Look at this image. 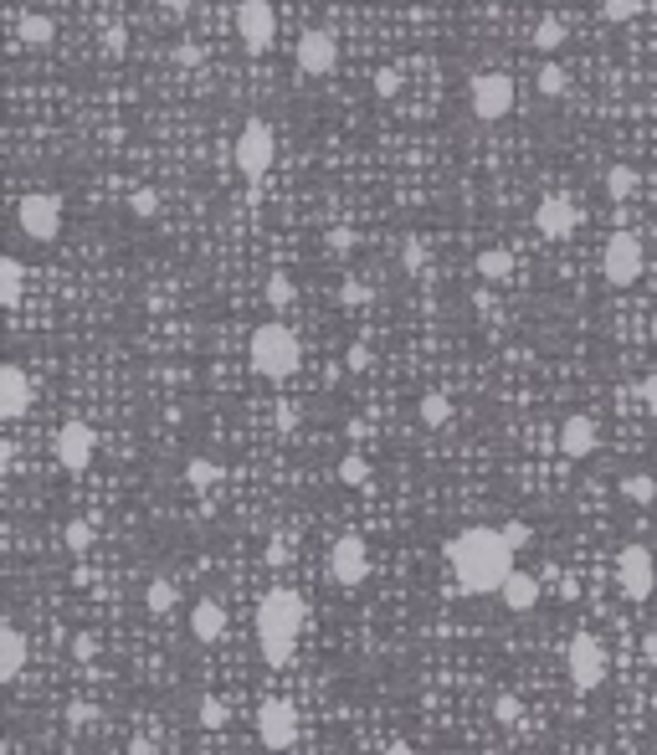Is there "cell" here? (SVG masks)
<instances>
[{"label":"cell","mask_w":657,"mask_h":755,"mask_svg":"<svg viewBox=\"0 0 657 755\" xmlns=\"http://www.w3.org/2000/svg\"><path fill=\"white\" fill-rule=\"evenodd\" d=\"M293 298H298V288H293V278H283V272H272V278H267V308H278V314H283V308L293 304Z\"/></svg>","instance_id":"f546056e"},{"label":"cell","mask_w":657,"mask_h":755,"mask_svg":"<svg viewBox=\"0 0 657 755\" xmlns=\"http://www.w3.org/2000/svg\"><path fill=\"white\" fill-rule=\"evenodd\" d=\"M467 103L483 124H498L503 113H514V77L509 72H478L467 83Z\"/></svg>","instance_id":"8992f818"},{"label":"cell","mask_w":657,"mask_h":755,"mask_svg":"<svg viewBox=\"0 0 657 755\" xmlns=\"http://www.w3.org/2000/svg\"><path fill=\"white\" fill-rule=\"evenodd\" d=\"M329 575H334V586H365L370 581V545L360 535H339L329 545Z\"/></svg>","instance_id":"9c48e42d"},{"label":"cell","mask_w":657,"mask_h":755,"mask_svg":"<svg viewBox=\"0 0 657 755\" xmlns=\"http://www.w3.org/2000/svg\"><path fill=\"white\" fill-rule=\"evenodd\" d=\"M622 499L637 503V509L657 503V478H653V473H626V478H622Z\"/></svg>","instance_id":"d4e9b609"},{"label":"cell","mask_w":657,"mask_h":755,"mask_svg":"<svg viewBox=\"0 0 657 755\" xmlns=\"http://www.w3.org/2000/svg\"><path fill=\"white\" fill-rule=\"evenodd\" d=\"M231 155H236V170L247 180H262L272 170V129L262 119H247L242 134H236V144H231Z\"/></svg>","instance_id":"ba28073f"},{"label":"cell","mask_w":657,"mask_h":755,"mask_svg":"<svg viewBox=\"0 0 657 755\" xmlns=\"http://www.w3.org/2000/svg\"><path fill=\"white\" fill-rule=\"evenodd\" d=\"M642 401H647V412H657V376L642 380Z\"/></svg>","instance_id":"c3c4849f"},{"label":"cell","mask_w":657,"mask_h":755,"mask_svg":"<svg viewBox=\"0 0 657 755\" xmlns=\"http://www.w3.org/2000/svg\"><path fill=\"white\" fill-rule=\"evenodd\" d=\"M375 93H380V98H395V93H401V77H395L391 67H386V72H375Z\"/></svg>","instance_id":"b9f144b4"},{"label":"cell","mask_w":657,"mask_h":755,"mask_svg":"<svg viewBox=\"0 0 657 755\" xmlns=\"http://www.w3.org/2000/svg\"><path fill=\"white\" fill-rule=\"evenodd\" d=\"M503 539H509V545H514V550H524V545H529V524H503Z\"/></svg>","instance_id":"7bdbcfd3"},{"label":"cell","mask_w":657,"mask_h":755,"mask_svg":"<svg viewBox=\"0 0 657 755\" xmlns=\"http://www.w3.org/2000/svg\"><path fill=\"white\" fill-rule=\"evenodd\" d=\"M416 416H422L427 427H447V422H452V401H447L442 391H427L422 395V406H416Z\"/></svg>","instance_id":"4316f807"},{"label":"cell","mask_w":657,"mask_h":755,"mask_svg":"<svg viewBox=\"0 0 657 755\" xmlns=\"http://www.w3.org/2000/svg\"><path fill=\"white\" fill-rule=\"evenodd\" d=\"M175 62H180V67H196V62H200V52H196V41H180V52H175Z\"/></svg>","instance_id":"bcb514c9"},{"label":"cell","mask_w":657,"mask_h":755,"mask_svg":"<svg viewBox=\"0 0 657 755\" xmlns=\"http://www.w3.org/2000/svg\"><path fill=\"white\" fill-rule=\"evenodd\" d=\"M124 47H129V31H124V26H108V31H103V52L119 57Z\"/></svg>","instance_id":"ab89813d"},{"label":"cell","mask_w":657,"mask_h":755,"mask_svg":"<svg viewBox=\"0 0 657 755\" xmlns=\"http://www.w3.org/2000/svg\"><path fill=\"white\" fill-rule=\"evenodd\" d=\"M642 262H647V252H642V242H637L632 232H617L611 242H606V252H601L606 283H617V288L637 283V278H642Z\"/></svg>","instance_id":"30bf717a"},{"label":"cell","mask_w":657,"mask_h":755,"mask_svg":"<svg viewBox=\"0 0 657 755\" xmlns=\"http://www.w3.org/2000/svg\"><path fill=\"white\" fill-rule=\"evenodd\" d=\"M196 719L206 724V730H226V724H231V709L216 699V694H206V699L196 704Z\"/></svg>","instance_id":"83f0119b"},{"label":"cell","mask_w":657,"mask_h":755,"mask_svg":"<svg viewBox=\"0 0 657 755\" xmlns=\"http://www.w3.org/2000/svg\"><path fill=\"white\" fill-rule=\"evenodd\" d=\"M478 278H488V283L514 278V252H509V247H483L478 252Z\"/></svg>","instance_id":"44dd1931"},{"label":"cell","mask_w":657,"mask_h":755,"mask_svg":"<svg viewBox=\"0 0 657 755\" xmlns=\"http://www.w3.org/2000/svg\"><path fill=\"white\" fill-rule=\"evenodd\" d=\"M257 740H262L267 751H293V740H298V709L288 699H267L257 709Z\"/></svg>","instance_id":"8fae6325"},{"label":"cell","mask_w":657,"mask_h":755,"mask_svg":"<svg viewBox=\"0 0 657 755\" xmlns=\"http://www.w3.org/2000/svg\"><path fill=\"white\" fill-rule=\"evenodd\" d=\"M560 41H565V26H560L555 16H545L539 26H534V47H539V52H560Z\"/></svg>","instance_id":"d6a6232c"},{"label":"cell","mask_w":657,"mask_h":755,"mask_svg":"<svg viewBox=\"0 0 657 755\" xmlns=\"http://www.w3.org/2000/svg\"><path fill=\"white\" fill-rule=\"evenodd\" d=\"M401 268H406V272H422V268H427V247H422L416 236H411L406 247H401Z\"/></svg>","instance_id":"8d00e7d4"},{"label":"cell","mask_w":657,"mask_h":755,"mask_svg":"<svg viewBox=\"0 0 657 755\" xmlns=\"http://www.w3.org/2000/svg\"><path fill=\"white\" fill-rule=\"evenodd\" d=\"M67 724H72V730H83V724H93V709H83V704H77V709H67Z\"/></svg>","instance_id":"7dc6e473"},{"label":"cell","mask_w":657,"mask_h":755,"mask_svg":"<svg viewBox=\"0 0 657 755\" xmlns=\"http://www.w3.org/2000/svg\"><path fill=\"white\" fill-rule=\"evenodd\" d=\"M653 344H657V319H653Z\"/></svg>","instance_id":"f5cc1de1"},{"label":"cell","mask_w":657,"mask_h":755,"mask_svg":"<svg viewBox=\"0 0 657 755\" xmlns=\"http://www.w3.org/2000/svg\"><path fill=\"white\" fill-rule=\"evenodd\" d=\"M534 226H539V236H570L575 232V206L565 196H545L534 211Z\"/></svg>","instance_id":"ac0fdd59"},{"label":"cell","mask_w":657,"mask_h":755,"mask_svg":"<svg viewBox=\"0 0 657 755\" xmlns=\"http://www.w3.org/2000/svg\"><path fill=\"white\" fill-rule=\"evenodd\" d=\"M534 88L545 93V98H560V93H565V67H560V62H545V67L534 72Z\"/></svg>","instance_id":"1f68e13d"},{"label":"cell","mask_w":657,"mask_h":755,"mask_svg":"<svg viewBox=\"0 0 657 755\" xmlns=\"http://www.w3.org/2000/svg\"><path fill=\"white\" fill-rule=\"evenodd\" d=\"M565 668H570L575 694H596V688L606 683V668H611L606 643H601V637H590V632H575L570 647H565Z\"/></svg>","instance_id":"277c9868"},{"label":"cell","mask_w":657,"mask_h":755,"mask_svg":"<svg viewBox=\"0 0 657 755\" xmlns=\"http://www.w3.org/2000/svg\"><path fill=\"white\" fill-rule=\"evenodd\" d=\"M308 627V601L293 586H272V591L257 601V647H262L267 668H288L293 663V647H298V632Z\"/></svg>","instance_id":"7a4b0ae2"},{"label":"cell","mask_w":657,"mask_h":755,"mask_svg":"<svg viewBox=\"0 0 657 755\" xmlns=\"http://www.w3.org/2000/svg\"><path fill=\"white\" fill-rule=\"evenodd\" d=\"M62 539H67V550H77V555H83V550H88V545H93V524L72 520L67 529H62Z\"/></svg>","instance_id":"836d02e7"},{"label":"cell","mask_w":657,"mask_h":755,"mask_svg":"<svg viewBox=\"0 0 657 755\" xmlns=\"http://www.w3.org/2000/svg\"><path fill=\"white\" fill-rule=\"evenodd\" d=\"M339 298H344L350 308H360V304H370V288H365V283H344V288H339Z\"/></svg>","instance_id":"60d3db41"},{"label":"cell","mask_w":657,"mask_h":755,"mask_svg":"<svg viewBox=\"0 0 657 755\" xmlns=\"http://www.w3.org/2000/svg\"><path fill=\"white\" fill-rule=\"evenodd\" d=\"M601 448V427H596V416H586V412H575V416H565L560 422V452L565 457H590V452Z\"/></svg>","instance_id":"9a60e30c"},{"label":"cell","mask_w":657,"mask_h":755,"mask_svg":"<svg viewBox=\"0 0 657 755\" xmlns=\"http://www.w3.org/2000/svg\"><path fill=\"white\" fill-rule=\"evenodd\" d=\"M498 596H503V607L509 611H534L539 607V581H534L529 571H514L509 581H503V591Z\"/></svg>","instance_id":"ffe728a7"},{"label":"cell","mask_w":657,"mask_h":755,"mask_svg":"<svg viewBox=\"0 0 657 755\" xmlns=\"http://www.w3.org/2000/svg\"><path fill=\"white\" fill-rule=\"evenodd\" d=\"M519 715H524V704H519L514 694H498V699H493V719H498V724H519Z\"/></svg>","instance_id":"e575fe53"},{"label":"cell","mask_w":657,"mask_h":755,"mask_svg":"<svg viewBox=\"0 0 657 755\" xmlns=\"http://www.w3.org/2000/svg\"><path fill=\"white\" fill-rule=\"evenodd\" d=\"M21 668H26V632L16 622L0 627V683H16Z\"/></svg>","instance_id":"d6986e66"},{"label":"cell","mask_w":657,"mask_h":755,"mask_svg":"<svg viewBox=\"0 0 657 755\" xmlns=\"http://www.w3.org/2000/svg\"><path fill=\"white\" fill-rule=\"evenodd\" d=\"M617 586H622L626 601H647L657 591V560L647 545H622V555H617Z\"/></svg>","instance_id":"52a82bcc"},{"label":"cell","mask_w":657,"mask_h":755,"mask_svg":"<svg viewBox=\"0 0 657 755\" xmlns=\"http://www.w3.org/2000/svg\"><path fill=\"white\" fill-rule=\"evenodd\" d=\"M129 206H134V216H155V196H149V191H134Z\"/></svg>","instance_id":"f6af8a7d"},{"label":"cell","mask_w":657,"mask_h":755,"mask_svg":"<svg viewBox=\"0 0 657 755\" xmlns=\"http://www.w3.org/2000/svg\"><path fill=\"white\" fill-rule=\"evenodd\" d=\"M16 31H21V41H26V47H52L57 21H52V16H41V11H26Z\"/></svg>","instance_id":"7402d4cb"},{"label":"cell","mask_w":657,"mask_h":755,"mask_svg":"<svg viewBox=\"0 0 657 755\" xmlns=\"http://www.w3.org/2000/svg\"><path fill=\"white\" fill-rule=\"evenodd\" d=\"M339 484L365 488V484H370V463H365L360 452H344V463H339Z\"/></svg>","instance_id":"4dcf8cb0"},{"label":"cell","mask_w":657,"mask_h":755,"mask_svg":"<svg viewBox=\"0 0 657 755\" xmlns=\"http://www.w3.org/2000/svg\"><path fill=\"white\" fill-rule=\"evenodd\" d=\"M236 31H242V47L252 57H262L272 47V36H278V16H272V5L267 0H242V11H236Z\"/></svg>","instance_id":"4fadbf2b"},{"label":"cell","mask_w":657,"mask_h":755,"mask_svg":"<svg viewBox=\"0 0 657 755\" xmlns=\"http://www.w3.org/2000/svg\"><path fill=\"white\" fill-rule=\"evenodd\" d=\"M329 242H334V252H350V247H355V236H350V232H329Z\"/></svg>","instance_id":"681fc988"},{"label":"cell","mask_w":657,"mask_h":755,"mask_svg":"<svg viewBox=\"0 0 657 755\" xmlns=\"http://www.w3.org/2000/svg\"><path fill=\"white\" fill-rule=\"evenodd\" d=\"M380 755H416V751H411V745H386Z\"/></svg>","instance_id":"816d5d0a"},{"label":"cell","mask_w":657,"mask_h":755,"mask_svg":"<svg viewBox=\"0 0 657 755\" xmlns=\"http://www.w3.org/2000/svg\"><path fill=\"white\" fill-rule=\"evenodd\" d=\"M16 226H21L26 242H57V236H62V196H52V191H31V196H21Z\"/></svg>","instance_id":"5b68a950"},{"label":"cell","mask_w":657,"mask_h":755,"mask_svg":"<svg viewBox=\"0 0 657 755\" xmlns=\"http://www.w3.org/2000/svg\"><path fill=\"white\" fill-rule=\"evenodd\" d=\"M642 11V0H601V16L606 21H632Z\"/></svg>","instance_id":"d590c367"},{"label":"cell","mask_w":657,"mask_h":755,"mask_svg":"<svg viewBox=\"0 0 657 755\" xmlns=\"http://www.w3.org/2000/svg\"><path fill=\"white\" fill-rule=\"evenodd\" d=\"M175 601H180V591H175V581H164V575H155V581L144 586V607L155 611V617H164Z\"/></svg>","instance_id":"484cf974"},{"label":"cell","mask_w":657,"mask_h":755,"mask_svg":"<svg viewBox=\"0 0 657 755\" xmlns=\"http://www.w3.org/2000/svg\"><path fill=\"white\" fill-rule=\"evenodd\" d=\"M21 283H26V268H21V257H0V304L16 308L21 304Z\"/></svg>","instance_id":"603a6c76"},{"label":"cell","mask_w":657,"mask_h":755,"mask_svg":"<svg viewBox=\"0 0 657 755\" xmlns=\"http://www.w3.org/2000/svg\"><path fill=\"white\" fill-rule=\"evenodd\" d=\"M247 360H252V370H257L262 380H288L303 365V344H298V334H293L283 319H267V324L252 329Z\"/></svg>","instance_id":"3957f363"},{"label":"cell","mask_w":657,"mask_h":755,"mask_svg":"<svg viewBox=\"0 0 657 755\" xmlns=\"http://www.w3.org/2000/svg\"><path fill=\"white\" fill-rule=\"evenodd\" d=\"M637 185H642V175L632 170V164H611V170H606V196L611 200H632L637 196Z\"/></svg>","instance_id":"cb8c5ba5"},{"label":"cell","mask_w":657,"mask_h":755,"mask_svg":"<svg viewBox=\"0 0 657 755\" xmlns=\"http://www.w3.org/2000/svg\"><path fill=\"white\" fill-rule=\"evenodd\" d=\"M514 545L503 539V529L493 524H473L462 535L447 539V575H452V591L462 596H488L503 591V581L514 575Z\"/></svg>","instance_id":"6da1fadb"},{"label":"cell","mask_w":657,"mask_h":755,"mask_svg":"<svg viewBox=\"0 0 657 755\" xmlns=\"http://www.w3.org/2000/svg\"><path fill=\"white\" fill-rule=\"evenodd\" d=\"M653 709H657V694H653Z\"/></svg>","instance_id":"db71d44e"},{"label":"cell","mask_w":657,"mask_h":755,"mask_svg":"<svg viewBox=\"0 0 657 755\" xmlns=\"http://www.w3.org/2000/svg\"><path fill=\"white\" fill-rule=\"evenodd\" d=\"M72 658H83V663L98 658V637H93V632H77V637H72Z\"/></svg>","instance_id":"74e56055"},{"label":"cell","mask_w":657,"mask_h":755,"mask_svg":"<svg viewBox=\"0 0 657 755\" xmlns=\"http://www.w3.org/2000/svg\"><path fill=\"white\" fill-rule=\"evenodd\" d=\"M31 406V380L21 365H0V422H21Z\"/></svg>","instance_id":"2e32d148"},{"label":"cell","mask_w":657,"mask_h":755,"mask_svg":"<svg viewBox=\"0 0 657 755\" xmlns=\"http://www.w3.org/2000/svg\"><path fill=\"white\" fill-rule=\"evenodd\" d=\"M164 11H170V16H185V11H191V0H164Z\"/></svg>","instance_id":"f907efd6"},{"label":"cell","mask_w":657,"mask_h":755,"mask_svg":"<svg viewBox=\"0 0 657 755\" xmlns=\"http://www.w3.org/2000/svg\"><path fill=\"white\" fill-rule=\"evenodd\" d=\"M216 478H221V463H211V457H191L185 463V484L191 488H211Z\"/></svg>","instance_id":"f1b7e54d"},{"label":"cell","mask_w":657,"mask_h":755,"mask_svg":"<svg viewBox=\"0 0 657 755\" xmlns=\"http://www.w3.org/2000/svg\"><path fill=\"white\" fill-rule=\"evenodd\" d=\"M293 57H298V72H303V77H329V72L339 67V41H334V31H324V26L303 31L298 47H293Z\"/></svg>","instance_id":"7c38bea8"},{"label":"cell","mask_w":657,"mask_h":755,"mask_svg":"<svg viewBox=\"0 0 657 755\" xmlns=\"http://www.w3.org/2000/svg\"><path fill=\"white\" fill-rule=\"evenodd\" d=\"M191 637L206 643V647L226 637V607H221L216 596H200L196 607H191Z\"/></svg>","instance_id":"e0dca14e"},{"label":"cell","mask_w":657,"mask_h":755,"mask_svg":"<svg viewBox=\"0 0 657 755\" xmlns=\"http://www.w3.org/2000/svg\"><path fill=\"white\" fill-rule=\"evenodd\" d=\"M344 365H350V370H365V365H370V350H365V344H350V355H344Z\"/></svg>","instance_id":"ee69618b"},{"label":"cell","mask_w":657,"mask_h":755,"mask_svg":"<svg viewBox=\"0 0 657 755\" xmlns=\"http://www.w3.org/2000/svg\"><path fill=\"white\" fill-rule=\"evenodd\" d=\"M93 452H98V431L88 422H62V431H57V463L67 473H88Z\"/></svg>","instance_id":"5bb4252c"},{"label":"cell","mask_w":657,"mask_h":755,"mask_svg":"<svg viewBox=\"0 0 657 755\" xmlns=\"http://www.w3.org/2000/svg\"><path fill=\"white\" fill-rule=\"evenodd\" d=\"M288 555H293V539H283V535H278V539H267V565H283V560Z\"/></svg>","instance_id":"f35d334b"}]
</instances>
